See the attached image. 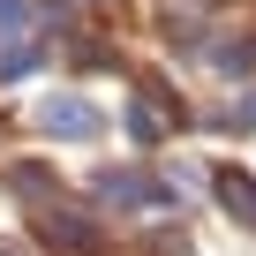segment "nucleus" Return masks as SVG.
<instances>
[{"instance_id":"obj_1","label":"nucleus","mask_w":256,"mask_h":256,"mask_svg":"<svg viewBox=\"0 0 256 256\" xmlns=\"http://www.w3.org/2000/svg\"><path fill=\"white\" fill-rule=\"evenodd\" d=\"M218 196H226V211H241V218L256 226V181H248V174H218Z\"/></svg>"},{"instance_id":"obj_2","label":"nucleus","mask_w":256,"mask_h":256,"mask_svg":"<svg viewBox=\"0 0 256 256\" xmlns=\"http://www.w3.org/2000/svg\"><path fill=\"white\" fill-rule=\"evenodd\" d=\"M46 128H60V136H90L98 113H90V106H46Z\"/></svg>"}]
</instances>
